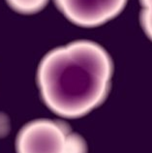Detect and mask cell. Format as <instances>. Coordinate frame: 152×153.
Returning a JSON list of instances; mask_svg holds the SVG:
<instances>
[{"label":"cell","mask_w":152,"mask_h":153,"mask_svg":"<svg viewBox=\"0 0 152 153\" xmlns=\"http://www.w3.org/2000/svg\"><path fill=\"white\" fill-rule=\"evenodd\" d=\"M141 22L145 34L152 40V0H141Z\"/></svg>","instance_id":"5b68a950"},{"label":"cell","mask_w":152,"mask_h":153,"mask_svg":"<svg viewBox=\"0 0 152 153\" xmlns=\"http://www.w3.org/2000/svg\"><path fill=\"white\" fill-rule=\"evenodd\" d=\"M13 10L21 14H34L42 10L49 0H6Z\"/></svg>","instance_id":"277c9868"},{"label":"cell","mask_w":152,"mask_h":153,"mask_svg":"<svg viewBox=\"0 0 152 153\" xmlns=\"http://www.w3.org/2000/svg\"><path fill=\"white\" fill-rule=\"evenodd\" d=\"M58 9L75 25H101L120 13L127 0H55Z\"/></svg>","instance_id":"3957f363"},{"label":"cell","mask_w":152,"mask_h":153,"mask_svg":"<svg viewBox=\"0 0 152 153\" xmlns=\"http://www.w3.org/2000/svg\"><path fill=\"white\" fill-rule=\"evenodd\" d=\"M18 153H87L81 136L55 120H34L23 127L17 139Z\"/></svg>","instance_id":"7a4b0ae2"},{"label":"cell","mask_w":152,"mask_h":153,"mask_svg":"<svg viewBox=\"0 0 152 153\" xmlns=\"http://www.w3.org/2000/svg\"><path fill=\"white\" fill-rule=\"evenodd\" d=\"M113 72L109 53L98 44L76 41L47 53L37 82L44 102L63 117H81L100 106Z\"/></svg>","instance_id":"6da1fadb"}]
</instances>
